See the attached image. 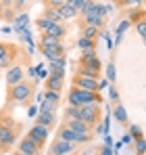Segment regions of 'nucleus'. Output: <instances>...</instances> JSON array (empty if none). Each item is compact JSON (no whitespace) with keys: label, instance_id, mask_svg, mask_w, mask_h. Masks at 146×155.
<instances>
[{"label":"nucleus","instance_id":"nucleus-20","mask_svg":"<svg viewBox=\"0 0 146 155\" xmlns=\"http://www.w3.org/2000/svg\"><path fill=\"white\" fill-rule=\"evenodd\" d=\"M127 19L132 21V25L138 23V21H144V19H146V11H144V8H140V6H134V11H129Z\"/></svg>","mask_w":146,"mask_h":155},{"label":"nucleus","instance_id":"nucleus-56","mask_svg":"<svg viewBox=\"0 0 146 155\" xmlns=\"http://www.w3.org/2000/svg\"><path fill=\"white\" fill-rule=\"evenodd\" d=\"M144 155H146V153H144Z\"/></svg>","mask_w":146,"mask_h":155},{"label":"nucleus","instance_id":"nucleus-26","mask_svg":"<svg viewBox=\"0 0 146 155\" xmlns=\"http://www.w3.org/2000/svg\"><path fill=\"white\" fill-rule=\"evenodd\" d=\"M52 25H54V23H52L50 19H46L44 15H42V17H40V19L36 21V27L40 29V34H46V31H48V29H50V27H52Z\"/></svg>","mask_w":146,"mask_h":155},{"label":"nucleus","instance_id":"nucleus-50","mask_svg":"<svg viewBox=\"0 0 146 155\" xmlns=\"http://www.w3.org/2000/svg\"><path fill=\"white\" fill-rule=\"evenodd\" d=\"M113 4H115V6H121V4H123V0H113Z\"/></svg>","mask_w":146,"mask_h":155},{"label":"nucleus","instance_id":"nucleus-51","mask_svg":"<svg viewBox=\"0 0 146 155\" xmlns=\"http://www.w3.org/2000/svg\"><path fill=\"white\" fill-rule=\"evenodd\" d=\"M23 2H25V0H17V2H15V6H21Z\"/></svg>","mask_w":146,"mask_h":155},{"label":"nucleus","instance_id":"nucleus-36","mask_svg":"<svg viewBox=\"0 0 146 155\" xmlns=\"http://www.w3.org/2000/svg\"><path fill=\"white\" fill-rule=\"evenodd\" d=\"M94 4H96V2H94V0H86V2H84V6H81V8H79V15H86V13H90V11H92V6H94Z\"/></svg>","mask_w":146,"mask_h":155},{"label":"nucleus","instance_id":"nucleus-43","mask_svg":"<svg viewBox=\"0 0 146 155\" xmlns=\"http://www.w3.org/2000/svg\"><path fill=\"white\" fill-rule=\"evenodd\" d=\"M109 86H111V82H109V80H98V92H100V90H104V88H109Z\"/></svg>","mask_w":146,"mask_h":155},{"label":"nucleus","instance_id":"nucleus-41","mask_svg":"<svg viewBox=\"0 0 146 155\" xmlns=\"http://www.w3.org/2000/svg\"><path fill=\"white\" fill-rule=\"evenodd\" d=\"M65 2H67V4H71V6H75V8L79 11V8L84 6V2H86V0H65Z\"/></svg>","mask_w":146,"mask_h":155},{"label":"nucleus","instance_id":"nucleus-4","mask_svg":"<svg viewBox=\"0 0 146 155\" xmlns=\"http://www.w3.org/2000/svg\"><path fill=\"white\" fill-rule=\"evenodd\" d=\"M17 140V132L15 126H8V124H0V149H11Z\"/></svg>","mask_w":146,"mask_h":155},{"label":"nucleus","instance_id":"nucleus-6","mask_svg":"<svg viewBox=\"0 0 146 155\" xmlns=\"http://www.w3.org/2000/svg\"><path fill=\"white\" fill-rule=\"evenodd\" d=\"M48 134H50V128H46V126H42V124H36L33 128L27 132V136L33 140V143H38L40 147L46 143V138H48Z\"/></svg>","mask_w":146,"mask_h":155},{"label":"nucleus","instance_id":"nucleus-40","mask_svg":"<svg viewBox=\"0 0 146 155\" xmlns=\"http://www.w3.org/2000/svg\"><path fill=\"white\" fill-rule=\"evenodd\" d=\"M142 2L144 0H123L121 6H142Z\"/></svg>","mask_w":146,"mask_h":155},{"label":"nucleus","instance_id":"nucleus-53","mask_svg":"<svg viewBox=\"0 0 146 155\" xmlns=\"http://www.w3.org/2000/svg\"><path fill=\"white\" fill-rule=\"evenodd\" d=\"M13 155H27V153H21V151H15Z\"/></svg>","mask_w":146,"mask_h":155},{"label":"nucleus","instance_id":"nucleus-7","mask_svg":"<svg viewBox=\"0 0 146 155\" xmlns=\"http://www.w3.org/2000/svg\"><path fill=\"white\" fill-rule=\"evenodd\" d=\"M75 151V143H69V140H63L56 136V140L52 143L50 147V155H63V153H73Z\"/></svg>","mask_w":146,"mask_h":155},{"label":"nucleus","instance_id":"nucleus-18","mask_svg":"<svg viewBox=\"0 0 146 155\" xmlns=\"http://www.w3.org/2000/svg\"><path fill=\"white\" fill-rule=\"evenodd\" d=\"M67 126H69L71 130H75V132H81V134H86V132L92 130L84 120H67Z\"/></svg>","mask_w":146,"mask_h":155},{"label":"nucleus","instance_id":"nucleus-23","mask_svg":"<svg viewBox=\"0 0 146 155\" xmlns=\"http://www.w3.org/2000/svg\"><path fill=\"white\" fill-rule=\"evenodd\" d=\"M65 117H67V120H79V117H81V107L69 105V107L65 109Z\"/></svg>","mask_w":146,"mask_h":155},{"label":"nucleus","instance_id":"nucleus-33","mask_svg":"<svg viewBox=\"0 0 146 155\" xmlns=\"http://www.w3.org/2000/svg\"><path fill=\"white\" fill-rule=\"evenodd\" d=\"M44 99H46V101H52V103H59V101H61V92H56V90H46V92H44Z\"/></svg>","mask_w":146,"mask_h":155},{"label":"nucleus","instance_id":"nucleus-8","mask_svg":"<svg viewBox=\"0 0 146 155\" xmlns=\"http://www.w3.org/2000/svg\"><path fill=\"white\" fill-rule=\"evenodd\" d=\"M84 23H86V25H94V27H98V29H102V25H104V19L100 17L98 4H94V6H92V11L84 15Z\"/></svg>","mask_w":146,"mask_h":155},{"label":"nucleus","instance_id":"nucleus-27","mask_svg":"<svg viewBox=\"0 0 146 155\" xmlns=\"http://www.w3.org/2000/svg\"><path fill=\"white\" fill-rule=\"evenodd\" d=\"M13 23H15V27H27L29 25V15H27V13H19V15L13 19Z\"/></svg>","mask_w":146,"mask_h":155},{"label":"nucleus","instance_id":"nucleus-32","mask_svg":"<svg viewBox=\"0 0 146 155\" xmlns=\"http://www.w3.org/2000/svg\"><path fill=\"white\" fill-rule=\"evenodd\" d=\"M56 44H61V40L50 38V36H42L40 38V46H56Z\"/></svg>","mask_w":146,"mask_h":155},{"label":"nucleus","instance_id":"nucleus-52","mask_svg":"<svg viewBox=\"0 0 146 155\" xmlns=\"http://www.w3.org/2000/svg\"><path fill=\"white\" fill-rule=\"evenodd\" d=\"M2 11H4V4L0 2V17H2Z\"/></svg>","mask_w":146,"mask_h":155},{"label":"nucleus","instance_id":"nucleus-45","mask_svg":"<svg viewBox=\"0 0 146 155\" xmlns=\"http://www.w3.org/2000/svg\"><path fill=\"white\" fill-rule=\"evenodd\" d=\"M6 51H8V44H4V42H0V59L6 54Z\"/></svg>","mask_w":146,"mask_h":155},{"label":"nucleus","instance_id":"nucleus-19","mask_svg":"<svg viewBox=\"0 0 146 155\" xmlns=\"http://www.w3.org/2000/svg\"><path fill=\"white\" fill-rule=\"evenodd\" d=\"M59 13H61V17H63V19H75V17L79 15V11H77L75 6H71V4H67V2L59 8Z\"/></svg>","mask_w":146,"mask_h":155},{"label":"nucleus","instance_id":"nucleus-12","mask_svg":"<svg viewBox=\"0 0 146 155\" xmlns=\"http://www.w3.org/2000/svg\"><path fill=\"white\" fill-rule=\"evenodd\" d=\"M48 71L56 78H65V57H59V59L48 61Z\"/></svg>","mask_w":146,"mask_h":155},{"label":"nucleus","instance_id":"nucleus-3","mask_svg":"<svg viewBox=\"0 0 146 155\" xmlns=\"http://www.w3.org/2000/svg\"><path fill=\"white\" fill-rule=\"evenodd\" d=\"M100 115H102V111H100V103L81 105V117H79V120H84L90 128H94L98 122H100Z\"/></svg>","mask_w":146,"mask_h":155},{"label":"nucleus","instance_id":"nucleus-46","mask_svg":"<svg viewBox=\"0 0 146 155\" xmlns=\"http://www.w3.org/2000/svg\"><path fill=\"white\" fill-rule=\"evenodd\" d=\"M129 143H132V136H129V132H127V134H123L121 145H129Z\"/></svg>","mask_w":146,"mask_h":155},{"label":"nucleus","instance_id":"nucleus-22","mask_svg":"<svg viewBox=\"0 0 146 155\" xmlns=\"http://www.w3.org/2000/svg\"><path fill=\"white\" fill-rule=\"evenodd\" d=\"M44 17H46V19H50L52 23H61V21H63V17H61L59 8H52V6H46V11H44Z\"/></svg>","mask_w":146,"mask_h":155},{"label":"nucleus","instance_id":"nucleus-39","mask_svg":"<svg viewBox=\"0 0 146 155\" xmlns=\"http://www.w3.org/2000/svg\"><path fill=\"white\" fill-rule=\"evenodd\" d=\"M109 99H111V101H119V92L115 90V86H113V84L109 86Z\"/></svg>","mask_w":146,"mask_h":155},{"label":"nucleus","instance_id":"nucleus-38","mask_svg":"<svg viewBox=\"0 0 146 155\" xmlns=\"http://www.w3.org/2000/svg\"><path fill=\"white\" fill-rule=\"evenodd\" d=\"M136 151H138V155H144L146 153V140H144V138L136 140Z\"/></svg>","mask_w":146,"mask_h":155},{"label":"nucleus","instance_id":"nucleus-35","mask_svg":"<svg viewBox=\"0 0 146 155\" xmlns=\"http://www.w3.org/2000/svg\"><path fill=\"white\" fill-rule=\"evenodd\" d=\"M115 78H117V71H115V65H113V63H109V65H106V80H109V82L113 84V82H115Z\"/></svg>","mask_w":146,"mask_h":155},{"label":"nucleus","instance_id":"nucleus-24","mask_svg":"<svg viewBox=\"0 0 146 155\" xmlns=\"http://www.w3.org/2000/svg\"><path fill=\"white\" fill-rule=\"evenodd\" d=\"M98 34H100V29H98V27H94V25H86V23H84V27H81V36H84V38L96 40Z\"/></svg>","mask_w":146,"mask_h":155},{"label":"nucleus","instance_id":"nucleus-47","mask_svg":"<svg viewBox=\"0 0 146 155\" xmlns=\"http://www.w3.org/2000/svg\"><path fill=\"white\" fill-rule=\"evenodd\" d=\"M38 111H40L38 107H29V111H27V113H29V117H36V115H38Z\"/></svg>","mask_w":146,"mask_h":155},{"label":"nucleus","instance_id":"nucleus-49","mask_svg":"<svg viewBox=\"0 0 146 155\" xmlns=\"http://www.w3.org/2000/svg\"><path fill=\"white\" fill-rule=\"evenodd\" d=\"M104 145H109V147H111V145H113V138H111V136H109V134H104Z\"/></svg>","mask_w":146,"mask_h":155},{"label":"nucleus","instance_id":"nucleus-37","mask_svg":"<svg viewBox=\"0 0 146 155\" xmlns=\"http://www.w3.org/2000/svg\"><path fill=\"white\" fill-rule=\"evenodd\" d=\"M92 57H96V48H88V51H81V59H79V61H88V59H92Z\"/></svg>","mask_w":146,"mask_h":155},{"label":"nucleus","instance_id":"nucleus-13","mask_svg":"<svg viewBox=\"0 0 146 155\" xmlns=\"http://www.w3.org/2000/svg\"><path fill=\"white\" fill-rule=\"evenodd\" d=\"M40 52L52 61V59H59V57H65V48H63V44H56V46H40Z\"/></svg>","mask_w":146,"mask_h":155},{"label":"nucleus","instance_id":"nucleus-17","mask_svg":"<svg viewBox=\"0 0 146 155\" xmlns=\"http://www.w3.org/2000/svg\"><path fill=\"white\" fill-rule=\"evenodd\" d=\"M15 54H17V48L8 44V51H6V54L0 59V69H8V67L13 65V59H15Z\"/></svg>","mask_w":146,"mask_h":155},{"label":"nucleus","instance_id":"nucleus-14","mask_svg":"<svg viewBox=\"0 0 146 155\" xmlns=\"http://www.w3.org/2000/svg\"><path fill=\"white\" fill-rule=\"evenodd\" d=\"M129 27H132V21H129V19H123L121 23L117 25V29H115V42H113L115 46H119V44H121V40H123V34H125V31H127Z\"/></svg>","mask_w":146,"mask_h":155},{"label":"nucleus","instance_id":"nucleus-9","mask_svg":"<svg viewBox=\"0 0 146 155\" xmlns=\"http://www.w3.org/2000/svg\"><path fill=\"white\" fill-rule=\"evenodd\" d=\"M19 151H21V153H27V155H40L42 147H40L38 143H33L29 136H23V138L19 140Z\"/></svg>","mask_w":146,"mask_h":155},{"label":"nucleus","instance_id":"nucleus-54","mask_svg":"<svg viewBox=\"0 0 146 155\" xmlns=\"http://www.w3.org/2000/svg\"><path fill=\"white\" fill-rule=\"evenodd\" d=\"M142 42H144V46H146V40H142Z\"/></svg>","mask_w":146,"mask_h":155},{"label":"nucleus","instance_id":"nucleus-11","mask_svg":"<svg viewBox=\"0 0 146 155\" xmlns=\"http://www.w3.org/2000/svg\"><path fill=\"white\" fill-rule=\"evenodd\" d=\"M36 124H42V126H46V128H52V126L56 124V111H38Z\"/></svg>","mask_w":146,"mask_h":155},{"label":"nucleus","instance_id":"nucleus-15","mask_svg":"<svg viewBox=\"0 0 146 155\" xmlns=\"http://www.w3.org/2000/svg\"><path fill=\"white\" fill-rule=\"evenodd\" d=\"M63 84H65V78H56L50 74L46 78V90H56V92H61L63 90Z\"/></svg>","mask_w":146,"mask_h":155},{"label":"nucleus","instance_id":"nucleus-5","mask_svg":"<svg viewBox=\"0 0 146 155\" xmlns=\"http://www.w3.org/2000/svg\"><path fill=\"white\" fill-rule=\"evenodd\" d=\"M73 86L75 88H81V90H92V92H98V80L96 78H88V76H77L73 78Z\"/></svg>","mask_w":146,"mask_h":155},{"label":"nucleus","instance_id":"nucleus-21","mask_svg":"<svg viewBox=\"0 0 146 155\" xmlns=\"http://www.w3.org/2000/svg\"><path fill=\"white\" fill-rule=\"evenodd\" d=\"M113 117H115L117 122H121V124L127 122V111H125V107H123V105L117 103L115 107H113Z\"/></svg>","mask_w":146,"mask_h":155},{"label":"nucleus","instance_id":"nucleus-25","mask_svg":"<svg viewBox=\"0 0 146 155\" xmlns=\"http://www.w3.org/2000/svg\"><path fill=\"white\" fill-rule=\"evenodd\" d=\"M77 74H81V76H88V78H96L100 80V71L98 69H92V67H88V65H84V63H79V71Z\"/></svg>","mask_w":146,"mask_h":155},{"label":"nucleus","instance_id":"nucleus-2","mask_svg":"<svg viewBox=\"0 0 146 155\" xmlns=\"http://www.w3.org/2000/svg\"><path fill=\"white\" fill-rule=\"evenodd\" d=\"M90 103H102V97L100 92H92V90H81V88H75L73 86L71 92H69V105H90Z\"/></svg>","mask_w":146,"mask_h":155},{"label":"nucleus","instance_id":"nucleus-28","mask_svg":"<svg viewBox=\"0 0 146 155\" xmlns=\"http://www.w3.org/2000/svg\"><path fill=\"white\" fill-rule=\"evenodd\" d=\"M129 136H132V140H140V138H144L142 128H140L138 124H132V126H129Z\"/></svg>","mask_w":146,"mask_h":155},{"label":"nucleus","instance_id":"nucleus-16","mask_svg":"<svg viewBox=\"0 0 146 155\" xmlns=\"http://www.w3.org/2000/svg\"><path fill=\"white\" fill-rule=\"evenodd\" d=\"M65 34H67V29L63 23H54V25L50 27L46 34H42V36H50V38H56V40H63L65 38Z\"/></svg>","mask_w":146,"mask_h":155},{"label":"nucleus","instance_id":"nucleus-10","mask_svg":"<svg viewBox=\"0 0 146 155\" xmlns=\"http://www.w3.org/2000/svg\"><path fill=\"white\" fill-rule=\"evenodd\" d=\"M21 80H23V65H11L6 69V84L8 86H13Z\"/></svg>","mask_w":146,"mask_h":155},{"label":"nucleus","instance_id":"nucleus-42","mask_svg":"<svg viewBox=\"0 0 146 155\" xmlns=\"http://www.w3.org/2000/svg\"><path fill=\"white\" fill-rule=\"evenodd\" d=\"M65 4V0H48V6H52V8H61Z\"/></svg>","mask_w":146,"mask_h":155},{"label":"nucleus","instance_id":"nucleus-30","mask_svg":"<svg viewBox=\"0 0 146 155\" xmlns=\"http://www.w3.org/2000/svg\"><path fill=\"white\" fill-rule=\"evenodd\" d=\"M79 63H84V65H88V67H92V69H102V63H100V59L98 57H92V59H88V61H79Z\"/></svg>","mask_w":146,"mask_h":155},{"label":"nucleus","instance_id":"nucleus-1","mask_svg":"<svg viewBox=\"0 0 146 155\" xmlns=\"http://www.w3.org/2000/svg\"><path fill=\"white\" fill-rule=\"evenodd\" d=\"M33 97V84L31 82H17L13 86H8V101L15 105H27Z\"/></svg>","mask_w":146,"mask_h":155},{"label":"nucleus","instance_id":"nucleus-55","mask_svg":"<svg viewBox=\"0 0 146 155\" xmlns=\"http://www.w3.org/2000/svg\"><path fill=\"white\" fill-rule=\"evenodd\" d=\"M63 155H71V153H63Z\"/></svg>","mask_w":146,"mask_h":155},{"label":"nucleus","instance_id":"nucleus-29","mask_svg":"<svg viewBox=\"0 0 146 155\" xmlns=\"http://www.w3.org/2000/svg\"><path fill=\"white\" fill-rule=\"evenodd\" d=\"M77 46H79L81 51H88V48H96V46H94V40H90V38H84V36H81V38L77 40Z\"/></svg>","mask_w":146,"mask_h":155},{"label":"nucleus","instance_id":"nucleus-31","mask_svg":"<svg viewBox=\"0 0 146 155\" xmlns=\"http://www.w3.org/2000/svg\"><path fill=\"white\" fill-rule=\"evenodd\" d=\"M56 109H59V103H52V101L42 99V103H40V111H56Z\"/></svg>","mask_w":146,"mask_h":155},{"label":"nucleus","instance_id":"nucleus-44","mask_svg":"<svg viewBox=\"0 0 146 155\" xmlns=\"http://www.w3.org/2000/svg\"><path fill=\"white\" fill-rule=\"evenodd\" d=\"M100 155H113V147H109V145H104V147L100 149Z\"/></svg>","mask_w":146,"mask_h":155},{"label":"nucleus","instance_id":"nucleus-34","mask_svg":"<svg viewBox=\"0 0 146 155\" xmlns=\"http://www.w3.org/2000/svg\"><path fill=\"white\" fill-rule=\"evenodd\" d=\"M134 27H136L138 36H140L142 40H146V19H144V21H138V23H134Z\"/></svg>","mask_w":146,"mask_h":155},{"label":"nucleus","instance_id":"nucleus-48","mask_svg":"<svg viewBox=\"0 0 146 155\" xmlns=\"http://www.w3.org/2000/svg\"><path fill=\"white\" fill-rule=\"evenodd\" d=\"M0 2L4 4V8H11V6H15V4H13V0H0Z\"/></svg>","mask_w":146,"mask_h":155}]
</instances>
